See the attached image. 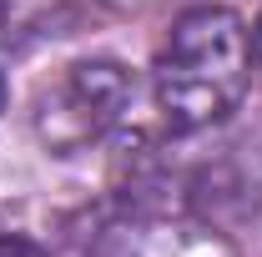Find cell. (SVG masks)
Instances as JSON below:
<instances>
[{"label":"cell","mask_w":262,"mask_h":257,"mask_svg":"<svg viewBox=\"0 0 262 257\" xmlns=\"http://www.w3.org/2000/svg\"><path fill=\"white\" fill-rule=\"evenodd\" d=\"M252 76V40L242 15L227 5H192L171 20L151 86L157 111L171 131H207L227 121Z\"/></svg>","instance_id":"cell-1"},{"label":"cell","mask_w":262,"mask_h":257,"mask_svg":"<svg viewBox=\"0 0 262 257\" xmlns=\"http://www.w3.org/2000/svg\"><path fill=\"white\" fill-rule=\"evenodd\" d=\"M131 96H136V86H131L126 66H116V61H76L46 91L35 126L46 136V146L76 152V146H86V141H96V136H106V131L116 126L126 116Z\"/></svg>","instance_id":"cell-2"},{"label":"cell","mask_w":262,"mask_h":257,"mask_svg":"<svg viewBox=\"0 0 262 257\" xmlns=\"http://www.w3.org/2000/svg\"><path fill=\"white\" fill-rule=\"evenodd\" d=\"M66 257H237L232 242L192 217H157V212H126L106 217L91 232L71 237Z\"/></svg>","instance_id":"cell-3"},{"label":"cell","mask_w":262,"mask_h":257,"mask_svg":"<svg viewBox=\"0 0 262 257\" xmlns=\"http://www.w3.org/2000/svg\"><path fill=\"white\" fill-rule=\"evenodd\" d=\"M0 257H46V252L20 232H0Z\"/></svg>","instance_id":"cell-4"},{"label":"cell","mask_w":262,"mask_h":257,"mask_svg":"<svg viewBox=\"0 0 262 257\" xmlns=\"http://www.w3.org/2000/svg\"><path fill=\"white\" fill-rule=\"evenodd\" d=\"M247 40H252V61H257V71H262V15H257V26L247 31Z\"/></svg>","instance_id":"cell-5"},{"label":"cell","mask_w":262,"mask_h":257,"mask_svg":"<svg viewBox=\"0 0 262 257\" xmlns=\"http://www.w3.org/2000/svg\"><path fill=\"white\" fill-rule=\"evenodd\" d=\"M0 106H5V81H0Z\"/></svg>","instance_id":"cell-6"}]
</instances>
